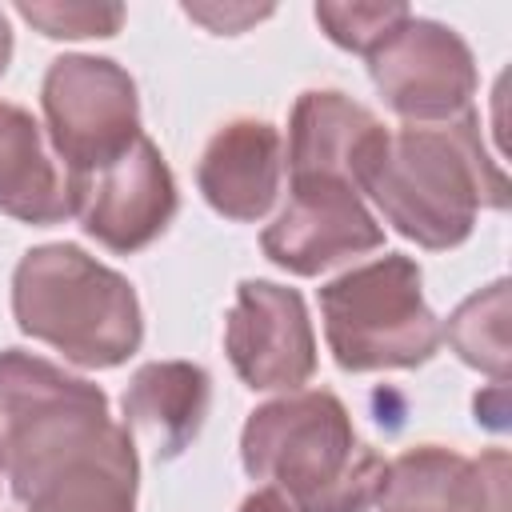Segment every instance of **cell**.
Wrapping results in <instances>:
<instances>
[{
    "label": "cell",
    "instance_id": "5b68a950",
    "mask_svg": "<svg viewBox=\"0 0 512 512\" xmlns=\"http://www.w3.org/2000/svg\"><path fill=\"white\" fill-rule=\"evenodd\" d=\"M324 336L344 372L416 368L440 348V320L424 304L420 268L380 256L320 288Z\"/></svg>",
    "mask_w": 512,
    "mask_h": 512
},
{
    "label": "cell",
    "instance_id": "6da1fadb",
    "mask_svg": "<svg viewBox=\"0 0 512 512\" xmlns=\"http://www.w3.org/2000/svg\"><path fill=\"white\" fill-rule=\"evenodd\" d=\"M0 468L20 512H136V444L108 396L20 348L0 352Z\"/></svg>",
    "mask_w": 512,
    "mask_h": 512
},
{
    "label": "cell",
    "instance_id": "4fadbf2b",
    "mask_svg": "<svg viewBox=\"0 0 512 512\" xmlns=\"http://www.w3.org/2000/svg\"><path fill=\"white\" fill-rule=\"evenodd\" d=\"M384 124L356 100L332 88H312L296 100L288 120V172L292 180L324 176L356 188V168Z\"/></svg>",
    "mask_w": 512,
    "mask_h": 512
},
{
    "label": "cell",
    "instance_id": "7a4b0ae2",
    "mask_svg": "<svg viewBox=\"0 0 512 512\" xmlns=\"http://www.w3.org/2000/svg\"><path fill=\"white\" fill-rule=\"evenodd\" d=\"M356 192H368L400 236L436 252L468 240L480 208L508 204L472 108L436 124L380 128L356 168Z\"/></svg>",
    "mask_w": 512,
    "mask_h": 512
},
{
    "label": "cell",
    "instance_id": "8992f818",
    "mask_svg": "<svg viewBox=\"0 0 512 512\" xmlns=\"http://www.w3.org/2000/svg\"><path fill=\"white\" fill-rule=\"evenodd\" d=\"M44 120L64 176L92 172L140 136V100L132 76L104 56L52 60L44 88Z\"/></svg>",
    "mask_w": 512,
    "mask_h": 512
},
{
    "label": "cell",
    "instance_id": "7402d4cb",
    "mask_svg": "<svg viewBox=\"0 0 512 512\" xmlns=\"http://www.w3.org/2000/svg\"><path fill=\"white\" fill-rule=\"evenodd\" d=\"M0 476H4V468H0Z\"/></svg>",
    "mask_w": 512,
    "mask_h": 512
},
{
    "label": "cell",
    "instance_id": "2e32d148",
    "mask_svg": "<svg viewBox=\"0 0 512 512\" xmlns=\"http://www.w3.org/2000/svg\"><path fill=\"white\" fill-rule=\"evenodd\" d=\"M440 336H448L452 352L464 364H472V368L488 372L496 384H504L508 360H512V352H508V280H496V284L472 292L448 316Z\"/></svg>",
    "mask_w": 512,
    "mask_h": 512
},
{
    "label": "cell",
    "instance_id": "5bb4252c",
    "mask_svg": "<svg viewBox=\"0 0 512 512\" xmlns=\"http://www.w3.org/2000/svg\"><path fill=\"white\" fill-rule=\"evenodd\" d=\"M208 372L188 360L144 364L124 392V428L140 432L156 456H180L208 416Z\"/></svg>",
    "mask_w": 512,
    "mask_h": 512
},
{
    "label": "cell",
    "instance_id": "9a60e30c",
    "mask_svg": "<svg viewBox=\"0 0 512 512\" xmlns=\"http://www.w3.org/2000/svg\"><path fill=\"white\" fill-rule=\"evenodd\" d=\"M0 212L24 224H56L72 216L68 176L52 164L40 124L16 104H0Z\"/></svg>",
    "mask_w": 512,
    "mask_h": 512
},
{
    "label": "cell",
    "instance_id": "d6986e66",
    "mask_svg": "<svg viewBox=\"0 0 512 512\" xmlns=\"http://www.w3.org/2000/svg\"><path fill=\"white\" fill-rule=\"evenodd\" d=\"M184 16L200 20L208 32H228V36H236V32H244L248 24L272 16V8H252V4H184Z\"/></svg>",
    "mask_w": 512,
    "mask_h": 512
},
{
    "label": "cell",
    "instance_id": "52a82bcc",
    "mask_svg": "<svg viewBox=\"0 0 512 512\" xmlns=\"http://www.w3.org/2000/svg\"><path fill=\"white\" fill-rule=\"evenodd\" d=\"M68 208L80 228L112 252H140L176 212V180L160 148L140 132L120 156L68 176Z\"/></svg>",
    "mask_w": 512,
    "mask_h": 512
},
{
    "label": "cell",
    "instance_id": "277c9868",
    "mask_svg": "<svg viewBox=\"0 0 512 512\" xmlns=\"http://www.w3.org/2000/svg\"><path fill=\"white\" fill-rule=\"evenodd\" d=\"M12 312L32 340L52 344L80 368H116L144 336L132 284L76 244L24 252L12 276Z\"/></svg>",
    "mask_w": 512,
    "mask_h": 512
},
{
    "label": "cell",
    "instance_id": "8fae6325",
    "mask_svg": "<svg viewBox=\"0 0 512 512\" xmlns=\"http://www.w3.org/2000/svg\"><path fill=\"white\" fill-rule=\"evenodd\" d=\"M380 512H504L508 456L484 452L468 460L440 444H420L384 468Z\"/></svg>",
    "mask_w": 512,
    "mask_h": 512
},
{
    "label": "cell",
    "instance_id": "e0dca14e",
    "mask_svg": "<svg viewBox=\"0 0 512 512\" xmlns=\"http://www.w3.org/2000/svg\"><path fill=\"white\" fill-rule=\"evenodd\" d=\"M412 12L404 4H316V24L348 52H376Z\"/></svg>",
    "mask_w": 512,
    "mask_h": 512
},
{
    "label": "cell",
    "instance_id": "9c48e42d",
    "mask_svg": "<svg viewBox=\"0 0 512 512\" xmlns=\"http://www.w3.org/2000/svg\"><path fill=\"white\" fill-rule=\"evenodd\" d=\"M380 244H384V228L364 208L360 192L344 180H324V176L292 180L288 204L260 236L264 256L296 276H316Z\"/></svg>",
    "mask_w": 512,
    "mask_h": 512
},
{
    "label": "cell",
    "instance_id": "7c38bea8",
    "mask_svg": "<svg viewBox=\"0 0 512 512\" xmlns=\"http://www.w3.org/2000/svg\"><path fill=\"white\" fill-rule=\"evenodd\" d=\"M280 168H284V152H280V132L268 120H232L224 124L196 168L200 192L204 200L228 216V220H260L276 192H280Z\"/></svg>",
    "mask_w": 512,
    "mask_h": 512
},
{
    "label": "cell",
    "instance_id": "30bf717a",
    "mask_svg": "<svg viewBox=\"0 0 512 512\" xmlns=\"http://www.w3.org/2000/svg\"><path fill=\"white\" fill-rule=\"evenodd\" d=\"M224 348L236 376L256 388L296 392L316 372V336L296 288L244 280L224 324Z\"/></svg>",
    "mask_w": 512,
    "mask_h": 512
},
{
    "label": "cell",
    "instance_id": "ac0fdd59",
    "mask_svg": "<svg viewBox=\"0 0 512 512\" xmlns=\"http://www.w3.org/2000/svg\"><path fill=\"white\" fill-rule=\"evenodd\" d=\"M16 12L40 28L52 40H84V36H116L124 24V8L120 4H60V0H44V4H16Z\"/></svg>",
    "mask_w": 512,
    "mask_h": 512
},
{
    "label": "cell",
    "instance_id": "44dd1931",
    "mask_svg": "<svg viewBox=\"0 0 512 512\" xmlns=\"http://www.w3.org/2000/svg\"><path fill=\"white\" fill-rule=\"evenodd\" d=\"M8 60H12V28H8V16L0 12V76H4Z\"/></svg>",
    "mask_w": 512,
    "mask_h": 512
},
{
    "label": "cell",
    "instance_id": "ba28073f",
    "mask_svg": "<svg viewBox=\"0 0 512 512\" xmlns=\"http://www.w3.org/2000/svg\"><path fill=\"white\" fill-rule=\"evenodd\" d=\"M376 92L408 124H436L468 112L476 96V64L468 44L436 24L408 16L376 52H368Z\"/></svg>",
    "mask_w": 512,
    "mask_h": 512
},
{
    "label": "cell",
    "instance_id": "3957f363",
    "mask_svg": "<svg viewBox=\"0 0 512 512\" xmlns=\"http://www.w3.org/2000/svg\"><path fill=\"white\" fill-rule=\"evenodd\" d=\"M240 460L292 512H368L388 468L356 440L348 408L320 388L256 408L240 436Z\"/></svg>",
    "mask_w": 512,
    "mask_h": 512
},
{
    "label": "cell",
    "instance_id": "ffe728a7",
    "mask_svg": "<svg viewBox=\"0 0 512 512\" xmlns=\"http://www.w3.org/2000/svg\"><path fill=\"white\" fill-rule=\"evenodd\" d=\"M240 512H292L272 488H260V492H252L244 504H240Z\"/></svg>",
    "mask_w": 512,
    "mask_h": 512
}]
</instances>
